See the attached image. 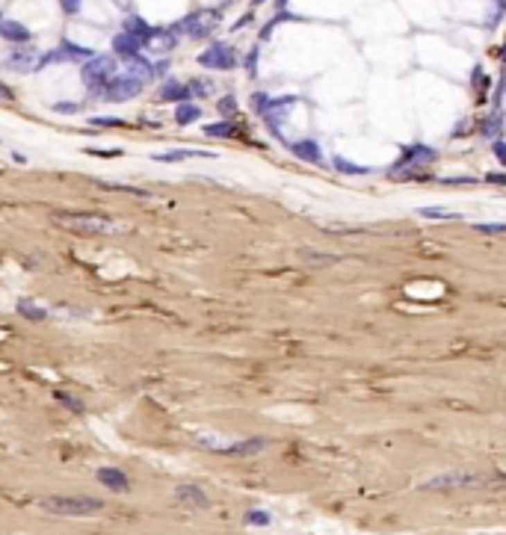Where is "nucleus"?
Listing matches in <instances>:
<instances>
[{
  "label": "nucleus",
  "instance_id": "nucleus-28",
  "mask_svg": "<svg viewBox=\"0 0 506 535\" xmlns=\"http://www.w3.org/2000/svg\"><path fill=\"white\" fill-rule=\"evenodd\" d=\"M424 216H433V219H450L453 213H450V210H435V207H426V210H421Z\"/></svg>",
  "mask_w": 506,
  "mask_h": 535
},
{
  "label": "nucleus",
  "instance_id": "nucleus-8",
  "mask_svg": "<svg viewBox=\"0 0 506 535\" xmlns=\"http://www.w3.org/2000/svg\"><path fill=\"white\" fill-rule=\"evenodd\" d=\"M95 53L89 48H80V44H71V42H62L60 48L48 51L45 57H39V69L42 65H53V62H80V60H89Z\"/></svg>",
  "mask_w": 506,
  "mask_h": 535
},
{
  "label": "nucleus",
  "instance_id": "nucleus-32",
  "mask_svg": "<svg viewBox=\"0 0 506 535\" xmlns=\"http://www.w3.org/2000/svg\"><path fill=\"white\" fill-rule=\"evenodd\" d=\"M0 21H3V18H0Z\"/></svg>",
  "mask_w": 506,
  "mask_h": 535
},
{
  "label": "nucleus",
  "instance_id": "nucleus-12",
  "mask_svg": "<svg viewBox=\"0 0 506 535\" xmlns=\"http://www.w3.org/2000/svg\"><path fill=\"white\" fill-rule=\"evenodd\" d=\"M160 98H163V101H169V104H184V101H193L190 86H186V83H178V80H166V83H163Z\"/></svg>",
  "mask_w": 506,
  "mask_h": 535
},
{
  "label": "nucleus",
  "instance_id": "nucleus-30",
  "mask_svg": "<svg viewBox=\"0 0 506 535\" xmlns=\"http://www.w3.org/2000/svg\"><path fill=\"white\" fill-rule=\"evenodd\" d=\"M0 95H3V98H6V101H9V98H12V92H9V89H6L3 83H0Z\"/></svg>",
  "mask_w": 506,
  "mask_h": 535
},
{
  "label": "nucleus",
  "instance_id": "nucleus-6",
  "mask_svg": "<svg viewBox=\"0 0 506 535\" xmlns=\"http://www.w3.org/2000/svg\"><path fill=\"white\" fill-rule=\"evenodd\" d=\"M486 485V476L474 473V471H453V473H442L430 479L424 488H435V491H453V488H477Z\"/></svg>",
  "mask_w": 506,
  "mask_h": 535
},
{
  "label": "nucleus",
  "instance_id": "nucleus-7",
  "mask_svg": "<svg viewBox=\"0 0 506 535\" xmlns=\"http://www.w3.org/2000/svg\"><path fill=\"white\" fill-rule=\"evenodd\" d=\"M199 65L204 69H213V71H231L237 65V53L228 48L225 42H213L202 57H199Z\"/></svg>",
  "mask_w": 506,
  "mask_h": 535
},
{
  "label": "nucleus",
  "instance_id": "nucleus-18",
  "mask_svg": "<svg viewBox=\"0 0 506 535\" xmlns=\"http://www.w3.org/2000/svg\"><path fill=\"white\" fill-rule=\"evenodd\" d=\"M199 116H202V107L193 104V101H184V104L175 107V121H178V125H190V121H195Z\"/></svg>",
  "mask_w": 506,
  "mask_h": 535
},
{
  "label": "nucleus",
  "instance_id": "nucleus-13",
  "mask_svg": "<svg viewBox=\"0 0 506 535\" xmlns=\"http://www.w3.org/2000/svg\"><path fill=\"white\" fill-rule=\"evenodd\" d=\"M125 33H130L139 44H148L151 36H154V27L148 24V21H142L139 15H128L125 18Z\"/></svg>",
  "mask_w": 506,
  "mask_h": 535
},
{
  "label": "nucleus",
  "instance_id": "nucleus-23",
  "mask_svg": "<svg viewBox=\"0 0 506 535\" xmlns=\"http://www.w3.org/2000/svg\"><path fill=\"white\" fill-rule=\"evenodd\" d=\"M53 113H62V116H74V113H80V104H74V101H60V104H53Z\"/></svg>",
  "mask_w": 506,
  "mask_h": 535
},
{
  "label": "nucleus",
  "instance_id": "nucleus-24",
  "mask_svg": "<svg viewBox=\"0 0 506 535\" xmlns=\"http://www.w3.org/2000/svg\"><path fill=\"white\" fill-rule=\"evenodd\" d=\"M60 6H62L65 15H77L80 12V6H83V0H60Z\"/></svg>",
  "mask_w": 506,
  "mask_h": 535
},
{
  "label": "nucleus",
  "instance_id": "nucleus-16",
  "mask_svg": "<svg viewBox=\"0 0 506 535\" xmlns=\"http://www.w3.org/2000/svg\"><path fill=\"white\" fill-rule=\"evenodd\" d=\"M6 65L12 71H30V69H39V60H36V53H33V51H18V53L9 57Z\"/></svg>",
  "mask_w": 506,
  "mask_h": 535
},
{
  "label": "nucleus",
  "instance_id": "nucleus-2",
  "mask_svg": "<svg viewBox=\"0 0 506 535\" xmlns=\"http://www.w3.org/2000/svg\"><path fill=\"white\" fill-rule=\"evenodd\" d=\"M45 511H51V515H62V518H86V515H98V511L104 509V500H98V497H83V494H77V497H45L39 503Z\"/></svg>",
  "mask_w": 506,
  "mask_h": 535
},
{
  "label": "nucleus",
  "instance_id": "nucleus-1",
  "mask_svg": "<svg viewBox=\"0 0 506 535\" xmlns=\"http://www.w3.org/2000/svg\"><path fill=\"white\" fill-rule=\"evenodd\" d=\"M57 225L77 231V234H98V237H116V234L130 231L125 222L110 219L104 213H83V210H71V213H53Z\"/></svg>",
  "mask_w": 506,
  "mask_h": 535
},
{
  "label": "nucleus",
  "instance_id": "nucleus-9",
  "mask_svg": "<svg viewBox=\"0 0 506 535\" xmlns=\"http://www.w3.org/2000/svg\"><path fill=\"white\" fill-rule=\"evenodd\" d=\"M175 503L186 506V509H207L211 506V500H207V494L199 485H178L175 488Z\"/></svg>",
  "mask_w": 506,
  "mask_h": 535
},
{
  "label": "nucleus",
  "instance_id": "nucleus-26",
  "mask_svg": "<svg viewBox=\"0 0 506 535\" xmlns=\"http://www.w3.org/2000/svg\"><path fill=\"white\" fill-rule=\"evenodd\" d=\"M234 109H237V101H234V98H223V101H219V113H223V116H231V113H234Z\"/></svg>",
  "mask_w": 506,
  "mask_h": 535
},
{
  "label": "nucleus",
  "instance_id": "nucleus-20",
  "mask_svg": "<svg viewBox=\"0 0 506 535\" xmlns=\"http://www.w3.org/2000/svg\"><path fill=\"white\" fill-rule=\"evenodd\" d=\"M293 154H296V157H302V160H311V163L320 160V151H317L314 142H296V145H293Z\"/></svg>",
  "mask_w": 506,
  "mask_h": 535
},
{
  "label": "nucleus",
  "instance_id": "nucleus-22",
  "mask_svg": "<svg viewBox=\"0 0 506 535\" xmlns=\"http://www.w3.org/2000/svg\"><path fill=\"white\" fill-rule=\"evenodd\" d=\"M18 310H21V314H30V319H45V317H48L45 310L36 308L33 302H21V305H18Z\"/></svg>",
  "mask_w": 506,
  "mask_h": 535
},
{
  "label": "nucleus",
  "instance_id": "nucleus-19",
  "mask_svg": "<svg viewBox=\"0 0 506 535\" xmlns=\"http://www.w3.org/2000/svg\"><path fill=\"white\" fill-rule=\"evenodd\" d=\"M175 42H178V36L169 30H154V36H151V42H148V48H157V51H169V48H175Z\"/></svg>",
  "mask_w": 506,
  "mask_h": 535
},
{
  "label": "nucleus",
  "instance_id": "nucleus-17",
  "mask_svg": "<svg viewBox=\"0 0 506 535\" xmlns=\"http://www.w3.org/2000/svg\"><path fill=\"white\" fill-rule=\"evenodd\" d=\"M193 157H207L204 151H190V148H175V151H163L154 154L157 163H178V160H193Z\"/></svg>",
  "mask_w": 506,
  "mask_h": 535
},
{
  "label": "nucleus",
  "instance_id": "nucleus-15",
  "mask_svg": "<svg viewBox=\"0 0 506 535\" xmlns=\"http://www.w3.org/2000/svg\"><path fill=\"white\" fill-rule=\"evenodd\" d=\"M267 447V441L261 438H252V441H237V444H228V447H219V453H234V455H255Z\"/></svg>",
  "mask_w": 506,
  "mask_h": 535
},
{
  "label": "nucleus",
  "instance_id": "nucleus-10",
  "mask_svg": "<svg viewBox=\"0 0 506 535\" xmlns=\"http://www.w3.org/2000/svg\"><path fill=\"white\" fill-rule=\"evenodd\" d=\"M95 476L104 488H110V491H122V494L130 491V479H128V473L119 471V467H101Z\"/></svg>",
  "mask_w": 506,
  "mask_h": 535
},
{
  "label": "nucleus",
  "instance_id": "nucleus-3",
  "mask_svg": "<svg viewBox=\"0 0 506 535\" xmlns=\"http://www.w3.org/2000/svg\"><path fill=\"white\" fill-rule=\"evenodd\" d=\"M83 86L89 89L92 95H104V89L107 83L116 77V57H104V53H95V57H89L83 62Z\"/></svg>",
  "mask_w": 506,
  "mask_h": 535
},
{
  "label": "nucleus",
  "instance_id": "nucleus-11",
  "mask_svg": "<svg viewBox=\"0 0 506 535\" xmlns=\"http://www.w3.org/2000/svg\"><path fill=\"white\" fill-rule=\"evenodd\" d=\"M139 51H142V44L134 39V36H130V33H119V36L113 39V53H116V57L119 60H125V62H130V60H134V57H139Z\"/></svg>",
  "mask_w": 506,
  "mask_h": 535
},
{
  "label": "nucleus",
  "instance_id": "nucleus-4",
  "mask_svg": "<svg viewBox=\"0 0 506 535\" xmlns=\"http://www.w3.org/2000/svg\"><path fill=\"white\" fill-rule=\"evenodd\" d=\"M216 21L219 15L211 12V9H202V12H193V15H186L181 18L178 24L172 27L175 36H190V39H204V36H211L213 27H216Z\"/></svg>",
  "mask_w": 506,
  "mask_h": 535
},
{
  "label": "nucleus",
  "instance_id": "nucleus-31",
  "mask_svg": "<svg viewBox=\"0 0 506 535\" xmlns=\"http://www.w3.org/2000/svg\"><path fill=\"white\" fill-rule=\"evenodd\" d=\"M0 535H9V532H0Z\"/></svg>",
  "mask_w": 506,
  "mask_h": 535
},
{
  "label": "nucleus",
  "instance_id": "nucleus-5",
  "mask_svg": "<svg viewBox=\"0 0 506 535\" xmlns=\"http://www.w3.org/2000/svg\"><path fill=\"white\" fill-rule=\"evenodd\" d=\"M148 80H142L139 74L134 71H125V74H116L113 80L107 83L104 89V98H110V101H128V98H137L142 89H146Z\"/></svg>",
  "mask_w": 506,
  "mask_h": 535
},
{
  "label": "nucleus",
  "instance_id": "nucleus-21",
  "mask_svg": "<svg viewBox=\"0 0 506 535\" xmlns=\"http://www.w3.org/2000/svg\"><path fill=\"white\" fill-rule=\"evenodd\" d=\"M204 133H207V137H234L237 125H234V121H216V125H207Z\"/></svg>",
  "mask_w": 506,
  "mask_h": 535
},
{
  "label": "nucleus",
  "instance_id": "nucleus-25",
  "mask_svg": "<svg viewBox=\"0 0 506 535\" xmlns=\"http://www.w3.org/2000/svg\"><path fill=\"white\" fill-rule=\"evenodd\" d=\"M246 523H261V527H267V523H270V515H267V511H249V515H246Z\"/></svg>",
  "mask_w": 506,
  "mask_h": 535
},
{
  "label": "nucleus",
  "instance_id": "nucleus-27",
  "mask_svg": "<svg viewBox=\"0 0 506 535\" xmlns=\"http://www.w3.org/2000/svg\"><path fill=\"white\" fill-rule=\"evenodd\" d=\"M60 403H62V405H69V408H74L77 414L83 411V403H80V399H74V396H69V394H60Z\"/></svg>",
  "mask_w": 506,
  "mask_h": 535
},
{
  "label": "nucleus",
  "instance_id": "nucleus-14",
  "mask_svg": "<svg viewBox=\"0 0 506 535\" xmlns=\"http://www.w3.org/2000/svg\"><path fill=\"white\" fill-rule=\"evenodd\" d=\"M30 36L33 33L21 24V21H0V39H6V42H15V44H24V42H30Z\"/></svg>",
  "mask_w": 506,
  "mask_h": 535
},
{
  "label": "nucleus",
  "instance_id": "nucleus-29",
  "mask_svg": "<svg viewBox=\"0 0 506 535\" xmlns=\"http://www.w3.org/2000/svg\"><path fill=\"white\" fill-rule=\"evenodd\" d=\"M92 125H122L119 119H92Z\"/></svg>",
  "mask_w": 506,
  "mask_h": 535
}]
</instances>
